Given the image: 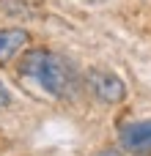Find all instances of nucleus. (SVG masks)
Instances as JSON below:
<instances>
[{"label": "nucleus", "instance_id": "obj_1", "mask_svg": "<svg viewBox=\"0 0 151 156\" xmlns=\"http://www.w3.org/2000/svg\"><path fill=\"white\" fill-rule=\"evenodd\" d=\"M17 71L25 80L36 82L50 96H55V99H69L77 90L74 66L66 58L55 55L52 49H28V52H22Z\"/></svg>", "mask_w": 151, "mask_h": 156}, {"label": "nucleus", "instance_id": "obj_2", "mask_svg": "<svg viewBox=\"0 0 151 156\" xmlns=\"http://www.w3.org/2000/svg\"><path fill=\"white\" fill-rule=\"evenodd\" d=\"M85 88L99 104H121L127 99V85L118 74L107 69H91L85 74Z\"/></svg>", "mask_w": 151, "mask_h": 156}, {"label": "nucleus", "instance_id": "obj_3", "mask_svg": "<svg viewBox=\"0 0 151 156\" xmlns=\"http://www.w3.org/2000/svg\"><path fill=\"white\" fill-rule=\"evenodd\" d=\"M118 143L132 156H151V121H129L118 129Z\"/></svg>", "mask_w": 151, "mask_h": 156}, {"label": "nucleus", "instance_id": "obj_4", "mask_svg": "<svg viewBox=\"0 0 151 156\" xmlns=\"http://www.w3.org/2000/svg\"><path fill=\"white\" fill-rule=\"evenodd\" d=\"M30 44V33L25 27H3L0 30V66L22 55Z\"/></svg>", "mask_w": 151, "mask_h": 156}, {"label": "nucleus", "instance_id": "obj_5", "mask_svg": "<svg viewBox=\"0 0 151 156\" xmlns=\"http://www.w3.org/2000/svg\"><path fill=\"white\" fill-rule=\"evenodd\" d=\"M11 104V90L6 88V82L0 80V107H8Z\"/></svg>", "mask_w": 151, "mask_h": 156}, {"label": "nucleus", "instance_id": "obj_6", "mask_svg": "<svg viewBox=\"0 0 151 156\" xmlns=\"http://www.w3.org/2000/svg\"><path fill=\"white\" fill-rule=\"evenodd\" d=\"M94 156H124L118 148H102V151H96Z\"/></svg>", "mask_w": 151, "mask_h": 156}]
</instances>
